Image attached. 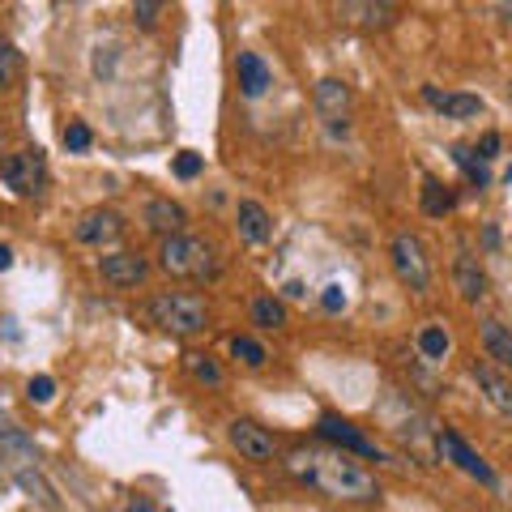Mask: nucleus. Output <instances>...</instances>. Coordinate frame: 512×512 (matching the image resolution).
<instances>
[{"instance_id": "obj_1", "label": "nucleus", "mask_w": 512, "mask_h": 512, "mask_svg": "<svg viewBox=\"0 0 512 512\" xmlns=\"http://www.w3.org/2000/svg\"><path fill=\"white\" fill-rule=\"evenodd\" d=\"M286 466L299 483H308L316 491L333 495V500H376L380 487L376 478L359 470L355 461H346L342 453H312V448H295L291 457H286Z\"/></svg>"}, {"instance_id": "obj_2", "label": "nucleus", "mask_w": 512, "mask_h": 512, "mask_svg": "<svg viewBox=\"0 0 512 512\" xmlns=\"http://www.w3.org/2000/svg\"><path fill=\"white\" fill-rule=\"evenodd\" d=\"M158 265L171 278H188V282H210L218 278V252L214 244H205L197 235H167L158 248Z\"/></svg>"}, {"instance_id": "obj_3", "label": "nucleus", "mask_w": 512, "mask_h": 512, "mask_svg": "<svg viewBox=\"0 0 512 512\" xmlns=\"http://www.w3.org/2000/svg\"><path fill=\"white\" fill-rule=\"evenodd\" d=\"M146 316L175 338H188V333H201L210 325V308H205L201 295H154L146 303Z\"/></svg>"}, {"instance_id": "obj_4", "label": "nucleus", "mask_w": 512, "mask_h": 512, "mask_svg": "<svg viewBox=\"0 0 512 512\" xmlns=\"http://www.w3.org/2000/svg\"><path fill=\"white\" fill-rule=\"evenodd\" d=\"M0 180L5 188H13L18 197H35L47 180V163H43V150H18L0 163Z\"/></svg>"}, {"instance_id": "obj_5", "label": "nucleus", "mask_w": 512, "mask_h": 512, "mask_svg": "<svg viewBox=\"0 0 512 512\" xmlns=\"http://www.w3.org/2000/svg\"><path fill=\"white\" fill-rule=\"evenodd\" d=\"M436 448H440V457H444V461H453V466H457L461 474L478 478V483H483V487H500V478H495V470L487 466L483 457L474 453V448H470L466 440L457 436L453 427H440V431H436Z\"/></svg>"}, {"instance_id": "obj_6", "label": "nucleus", "mask_w": 512, "mask_h": 512, "mask_svg": "<svg viewBox=\"0 0 512 512\" xmlns=\"http://www.w3.org/2000/svg\"><path fill=\"white\" fill-rule=\"evenodd\" d=\"M393 265H397V278H402L410 291H427L431 286L427 256H423V244L414 235H397L393 239Z\"/></svg>"}, {"instance_id": "obj_7", "label": "nucleus", "mask_w": 512, "mask_h": 512, "mask_svg": "<svg viewBox=\"0 0 512 512\" xmlns=\"http://www.w3.org/2000/svg\"><path fill=\"white\" fill-rule=\"evenodd\" d=\"M316 431L325 436L329 444H338V448H350V453H359V457H384L380 448H376V440H367L363 431L350 423V419H342V414H320V423H316Z\"/></svg>"}, {"instance_id": "obj_8", "label": "nucleus", "mask_w": 512, "mask_h": 512, "mask_svg": "<svg viewBox=\"0 0 512 512\" xmlns=\"http://www.w3.org/2000/svg\"><path fill=\"white\" fill-rule=\"evenodd\" d=\"M231 444L239 448V457H248V461H274L278 457L274 436H269L261 423H252V419H235L231 423Z\"/></svg>"}, {"instance_id": "obj_9", "label": "nucleus", "mask_w": 512, "mask_h": 512, "mask_svg": "<svg viewBox=\"0 0 512 512\" xmlns=\"http://www.w3.org/2000/svg\"><path fill=\"white\" fill-rule=\"evenodd\" d=\"M99 274L111 286H137V282H146L150 265H146V256H137V252H111L99 261Z\"/></svg>"}, {"instance_id": "obj_10", "label": "nucleus", "mask_w": 512, "mask_h": 512, "mask_svg": "<svg viewBox=\"0 0 512 512\" xmlns=\"http://www.w3.org/2000/svg\"><path fill=\"white\" fill-rule=\"evenodd\" d=\"M316 111L320 120H325L329 128H346V111H350V90L346 82H338V77H325V82H316Z\"/></svg>"}, {"instance_id": "obj_11", "label": "nucleus", "mask_w": 512, "mask_h": 512, "mask_svg": "<svg viewBox=\"0 0 512 512\" xmlns=\"http://www.w3.org/2000/svg\"><path fill=\"white\" fill-rule=\"evenodd\" d=\"M120 235H124V214H116V210H90L77 222V239H82V244H111V239H120Z\"/></svg>"}, {"instance_id": "obj_12", "label": "nucleus", "mask_w": 512, "mask_h": 512, "mask_svg": "<svg viewBox=\"0 0 512 512\" xmlns=\"http://www.w3.org/2000/svg\"><path fill=\"white\" fill-rule=\"evenodd\" d=\"M423 99H427V107H436L448 120H474L478 111H483V99H478V94H444L436 86H423Z\"/></svg>"}, {"instance_id": "obj_13", "label": "nucleus", "mask_w": 512, "mask_h": 512, "mask_svg": "<svg viewBox=\"0 0 512 512\" xmlns=\"http://www.w3.org/2000/svg\"><path fill=\"white\" fill-rule=\"evenodd\" d=\"M474 380L478 389H483V397L504 414V419H512V380L504 372H495L491 363H474Z\"/></svg>"}, {"instance_id": "obj_14", "label": "nucleus", "mask_w": 512, "mask_h": 512, "mask_svg": "<svg viewBox=\"0 0 512 512\" xmlns=\"http://www.w3.org/2000/svg\"><path fill=\"white\" fill-rule=\"evenodd\" d=\"M235 73H239V90H244V99H261V94L274 86V73H269V64L256 52H239Z\"/></svg>"}, {"instance_id": "obj_15", "label": "nucleus", "mask_w": 512, "mask_h": 512, "mask_svg": "<svg viewBox=\"0 0 512 512\" xmlns=\"http://www.w3.org/2000/svg\"><path fill=\"white\" fill-rule=\"evenodd\" d=\"M235 227H239V239H244V244H265L269 231H274V222H269V210L261 201H239Z\"/></svg>"}, {"instance_id": "obj_16", "label": "nucleus", "mask_w": 512, "mask_h": 512, "mask_svg": "<svg viewBox=\"0 0 512 512\" xmlns=\"http://www.w3.org/2000/svg\"><path fill=\"white\" fill-rule=\"evenodd\" d=\"M184 222H188V214H184L175 201H163V197H158V201L146 205V227L158 231L163 239H167V235H184Z\"/></svg>"}, {"instance_id": "obj_17", "label": "nucleus", "mask_w": 512, "mask_h": 512, "mask_svg": "<svg viewBox=\"0 0 512 512\" xmlns=\"http://www.w3.org/2000/svg\"><path fill=\"white\" fill-rule=\"evenodd\" d=\"M453 282H457V291L466 295V299H483L487 295V274L478 269V261H474L466 248H461L457 261H453Z\"/></svg>"}, {"instance_id": "obj_18", "label": "nucleus", "mask_w": 512, "mask_h": 512, "mask_svg": "<svg viewBox=\"0 0 512 512\" xmlns=\"http://www.w3.org/2000/svg\"><path fill=\"white\" fill-rule=\"evenodd\" d=\"M478 338H483L487 359H495L500 367H512V329L500 325V320H483L478 325Z\"/></svg>"}, {"instance_id": "obj_19", "label": "nucleus", "mask_w": 512, "mask_h": 512, "mask_svg": "<svg viewBox=\"0 0 512 512\" xmlns=\"http://www.w3.org/2000/svg\"><path fill=\"white\" fill-rule=\"evenodd\" d=\"M342 13H350L359 26H393L402 9H397V5H359V0H355V5H342Z\"/></svg>"}, {"instance_id": "obj_20", "label": "nucleus", "mask_w": 512, "mask_h": 512, "mask_svg": "<svg viewBox=\"0 0 512 512\" xmlns=\"http://www.w3.org/2000/svg\"><path fill=\"white\" fill-rule=\"evenodd\" d=\"M453 163H457L461 171H466V180H470L478 192H483V188L491 184V171H487L483 158H474V150H466V146H453Z\"/></svg>"}, {"instance_id": "obj_21", "label": "nucleus", "mask_w": 512, "mask_h": 512, "mask_svg": "<svg viewBox=\"0 0 512 512\" xmlns=\"http://www.w3.org/2000/svg\"><path fill=\"white\" fill-rule=\"evenodd\" d=\"M18 77H22V56L9 35H0V90H9Z\"/></svg>"}, {"instance_id": "obj_22", "label": "nucleus", "mask_w": 512, "mask_h": 512, "mask_svg": "<svg viewBox=\"0 0 512 512\" xmlns=\"http://www.w3.org/2000/svg\"><path fill=\"white\" fill-rule=\"evenodd\" d=\"M423 210H427L431 218H440L444 210H453V192H448L440 180H431V175L423 180Z\"/></svg>"}, {"instance_id": "obj_23", "label": "nucleus", "mask_w": 512, "mask_h": 512, "mask_svg": "<svg viewBox=\"0 0 512 512\" xmlns=\"http://www.w3.org/2000/svg\"><path fill=\"white\" fill-rule=\"evenodd\" d=\"M252 320H256L261 329H282V325H286V308H282L274 295H265V299L252 303Z\"/></svg>"}, {"instance_id": "obj_24", "label": "nucleus", "mask_w": 512, "mask_h": 512, "mask_svg": "<svg viewBox=\"0 0 512 512\" xmlns=\"http://www.w3.org/2000/svg\"><path fill=\"white\" fill-rule=\"evenodd\" d=\"M448 346H453V342H448V333H444L440 325H427V329L419 333V355L431 359V363H440V359L448 355Z\"/></svg>"}, {"instance_id": "obj_25", "label": "nucleus", "mask_w": 512, "mask_h": 512, "mask_svg": "<svg viewBox=\"0 0 512 512\" xmlns=\"http://www.w3.org/2000/svg\"><path fill=\"white\" fill-rule=\"evenodd\" d=\"M231 355L239 363H248V367H261L269 355H265V346L256 342V338H231Z\"/></svg>"}, {"instance_id": "obj_26", "label": "nucleus", "mask_w": 512, "mask_h": 512, "mask_svg": "<svg viewBox=\"0 0 512 512\" xmlns=\"http://www.w3.org/2000/svg\"><path fill=\"white\" fill-rule=\"evenodd\" d=\"M188 372L197 380H205V384H222V367L210 355H188Z\"/></svg>"}, {"instance_id": "obj_27", "label": "nucleus", "mask_w": 512, "mask_h": 512, "mask_svg": "<svg viewBox=\"0 0 512 512\" xmlns=\"http://www.w3.org/2000/svg\"><path fill=\"white\" fill-rule=\"evenodd\" d=\"M90 141H94L90 128L82 120H69V128H64V146H69L73 154H82V150H90Z\"/></svg>"}, {"instance_id": "obj_28", "label": "nucleus", "mask_w": 512, "mask_h": 512, "mask_svg": "<svg viewBox=\"0 0 512 512\" xmlns=\"http://www.w3.org/2000/svg\"><path fill=\"white\" fill-rule=\"evenodd\" d=\"M26 397H30V402H35V406H47V402H52V397H56V380H52V376H30V384H26Z\"/></svg>"}, {"instance_id": "obj_29", "label": "nucleus", "mask_w": 512, "mask_h": 512, "mask_svg": "<svg viewBox=\"0 0 512 512\" xmlns=\"http://www.w3.org/2000/svg\"><path fill=\"white\" fill-rule=\"evenodd\" d=\"M13 474H18V483H22L26 491H35V495H39V500H43V504H56V495H52V487H47V483H43V478H39V474H30V470H13Z\"/></svg>"}, {"instance_id": "obj_30", "label": "nucleus", "mask_w": 512, "mask_h": 512, "mask_svg": "<svg viewBox=\"0 0 512 512\" xmlns=\"http://www.w3.org/2000/svg\"><path fill=\"white\" fill-rule=\"evenodd\" d=\"M175 175H180V180H197L201 175V154H192V150L175 154Z\"/></svg>"}, {"instance_id": "obj_31", "label": "nucleus", "mask_w": 512, "mask_h": 512, "mask_svg": "<svg viewBox=\"0 0 512 512\" xmlns=\"http://www.w3.org/2000/svg\"><path fill=\"white\" fill-rule=\"evenodd\" d=\"M320 303H325V312H342V308H346V291H342L338 282H333V286H325V295H320Z\"/></svg>"}, {"instance_id": "obj_32", "label": "nucleus", "mask_w": 512, "mask_h": 512, "mask_svg": "<svg viewBox=\"0 0 512 512\" xmlns=\"http://www.w3.org/2000/svg\"><path fill=\"white\" fill-rule=\"evenodd\" d=\"M158 13H163V5H154V0H141V5H133V18H137L141 26H154Z\"/></svg>"}, {"instance_id": "obj_33", "label": "nucleus", "mask_w": 512, "mask_h": 512, "mask_svg": "<svg viewBox=\"0 0 512 512\" xmlns=\"http://www.w3.org/2000/svg\"><path fill=\"white\" fill-rule=\"evenodd\" d=\"M495 150H500V133H487L483 141H478V154H483V163H491Z\"/></svg>"}, {"instance_id": "obj_34", "label": "nucleus", "mask_w": 512, "mask_h": 512, "mask_svg": "<svg viewBox=\"0 0 512 512\" xmlns=\"http://www.w3.org/2000/svg\"><path fill=\"white\" fill-rule=\"evenodd\" d=\"M124 512H158V508H154V504H146V500H133V504L124 508Z\"/></svg>"}, {"instance_id": "obj_35", "label": "nucleus", "mask_w": 512, "mask_h": 512, "mask_svg": "<svg viewBox=\"0 0 512 512\" xmlns=\"http://www.w3.org/2000/svg\"><path fill=\"white\" fill-rule=\"evenodd\" d=\"M13 265V252H9V244H0V269H9Z\"/></svg>"}, {"instance_id": "obj_36", "label": "nucleus", "mask_w": 512, "mask_h": 512, "mask_svg": "<svg viewBox=\"0 0 512 512\" xmlns=\"http://www.w3.org/2000/svg\"><path fill=\"white\" fill-rule=\"evenodd\" d=\"M483 244H487V248H495V244H500V231H495V227H487V235H483Z\"/></svg>"}, {"instance_id": "obj_37", "label": "nucleus", "mask_w": 512, "mask_h": 512, "mask_svg": "<svg viewBox=\"0 0 512 512\" xmlns=\"http://www.w3.org/2000/svg\"><path fill=\"white\" fill-rule=\"evenodd\" d=\"M508 184H512V167H508Z\"/></svg>"}]
</instances>
